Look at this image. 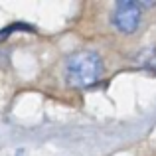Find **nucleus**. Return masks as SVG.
Masks as SVG:
<instances>
[{"mask_svg":"<svg viewBox=\"0 0 156 156\" xmlns=\"http://www.w3.org/2000/svg\"><path fill=\"white\" fill-rule=\"evenodd\" d=\"M101 75V57L95 51H77L69 57L65 77L71 87H89Z\"/></svg>","mask_w":156,"mask_h":156,"instance_id":"nucleus-1","label":"nucleus"},{"mask_svg":"<svg viewBox=\"0 0 156 156\" xmlns=\"http://www.w3.org/2000/svg\"><path fill=\"white\" fill-rule=\"evenodd\" d=\"M113 20H115V26L121 32L133 34L138 28V24H140V6L136 2H130V0L119 2L117 8H115Z\"/></svg>","mask_w":156,"mask_h":156,"instance_id":"nucleus-2","label":"nucleus"}]
</instances>
